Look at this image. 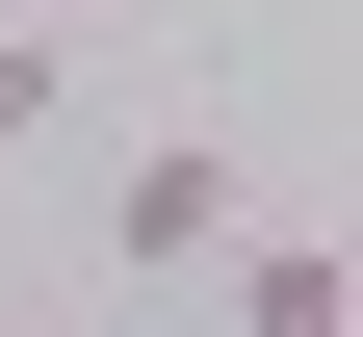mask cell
<instances>
[{"label":"cell","instance_id":"1","mask_svg":"<svg viewBox=\"0 0 363 337\" xmlns=\"http://www.w3.org/2000/svg\"><path fill=\"white\" fill-rule=\"evenodd\" d=\"M234 233H259V182H234V130H156V156L104 182V260H130V285H208Z\"/></svg>","mask_w":363,"mask_h":337},{"label":"cell","instance_id":"4","mask_svg":"<svg viewBox=\"0 0 363 337\" xmlns=\"http://www.w3.org/2000/svg\"><path fill=\"white\" fill-rule=\"evenodd\" d=\"M0 26H104V0H0Z\"/></svg>","mask_w":363,"mask_h":337},{"label":"cell","instance_id":"2","mask_svg":"<svg viewBox=\"0 0 363 337\" xmlns=\"http://www.w3.org/2000/svg\"><path fill=\"white\" fill-rule=\"evenodd\" d=\"M337 311H363L337 233H234V260H208V337H337Z\"/></svg>","mask_w":363,"mask_h":337},{"label":"cell","instance_id":"6","mask_svg":"<svg viewBox=\"0 0 363 337\" xmlns=\"http://www.w3.org/2000/svg\"><path fill=\"white\" fill-rule=\"evenodd\" d=\"M337 337H363V311H337Z\"/></svg>","mask_w":363,"mask_h":337},{"label":"cell","instance_id":"5","mask_svg":"<svg viewBox=\"0 0 363 337\" xmlns=\"http://www.w3.org/2000/svg\"><path fill=\"white\" fill-rule=\"evenodd\" d=\"M0 337H26V311H0Z\"/></svg>","mask_w":363,"mask_h":337},{"label":"cell","instance_id":"3","mask_svg":"<svg viewBox=\"0 0 363 337\" xmlns=\"http://www.w3.org/2000/svg\"><path fill=\"white\" fill-rule=\"evenodd\" d=\"M0 156H52V26H0Z\"/></svg>","mask_w":363,"mask_h":337}]
</instances>
